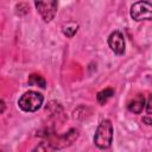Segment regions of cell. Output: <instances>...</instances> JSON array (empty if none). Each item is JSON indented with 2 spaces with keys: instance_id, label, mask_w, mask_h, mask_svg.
<instances>
[{
  "instance_id": "6da1fadb",
  "label": "cell",
  "mask_w": 152,
  "mask_h": 152,
  "mask_svg": "<svg viewBox=\"0 0 152 152\" xmlns=\"http://www.w3.org/2000/svg\"><path fill=\"white\" fill-rule=\"evenodd\" d=\"M112 139H113V125L108 119L102 120L96 128L94 135V144L99 148L104 150L110 146Z\"/></svg>"
},
{
  "instance_id": "7a4b0ae2",
  "label": "cell",
  "mask_w": 152,
  "mask_h": 152,
  "mask_svg": "<svg viewBox=\"0 0 152 152\" xmlns=\"http://www.w3.org/2000/svg\"><path fill=\"white\" fill-rule=\"evenodd\" d=\"M43 101L44 97L40 93L28 90L24 95H21V97L18 101V104L24 112H36L42 107Z\"/></svg>"
},
{
  "instance_id": "3957f363",
  "label": "cell",
  "mask_w": 152,
  "mask_h": 152,
  "mask_svg": "<svg viewBox=\"0 0 152 152\" xmlns=\"http://www.w3.org/2000/svg\"><path fill=\"white\" fill-rule=\"evenodd\" d=\"M131 17L135 21L151 20V18H152V5L147 1L134 2L131 7Z\"/></svg>"
},
{
  "instance_id": "277c9868",
  "label": "cell",
  "mask_w": 152,
  "mask_h": 152,
  "mask_svg": "<svg viewBox=\"0 0 152 152\" xmlns=\"http://www.w3.org/2000/svg\"><path fill=\"white\" fill-rule=\"evenodd\" d=\"M34 6L39 14L42 15L44 21H51L57 12V1L49 0V1H36Z\"/></svg>"
},
{
  "instance_id": "5b68a950",
  "label": "cell",
  "mask_w": 152,
  "mask_h": 152,
  "mask_svg": "<svg viewBox=\"0 0 152 152\" xmlns=\"http://www.w3.org/2000/svg\"><path fill=\"white\" fill-rule=\"evenodd\" d=\"M77 137H78L77 129L72 128V129H70L69 132H66V133H64V134H62V135H58L55 140H52V141L50 142V145H51L52 148H63V147H65V146L71 145V144L77 139Z\"/></svg>"
},
{
  "instance_id": "8992f818",
  "label": "cell",
  "mask_w": 152,
  "mask_h": 152,
  "mask_svg": "<svg viewBox=\"0 0 152 152\" xmlns=\"http://www.w3.org/2000/svg\"><path fill=\"white\" fill-rule=\"evenodd\" d=\"M108 45L116 55H124L125 52V39L121 32L114 31L108 37Z\"/></svg>"
},
{
  "instance_id": "52a82bcc",
  "label": "cell",
  "mask_w": 152,
  "mask_h": 152,
  "mask_svg": "<svg viewBox=\"0 0 152 152\" xmlns=\"http://www.w3.org/2000/svg\"><path fill=\"white\" fill-rule=\"evenodd\" d=\"M145 107V99L142 95H138L133 101L128 103V109L134 114H140Z\"/></svg>"
},
{
  "instance_id": "ba28073f",
  "label": "cell",
  "mask_w": 152,
  "mask_h": 152,
  "mask_svg": "<svg viewBox=\"0 0 152 152\" xmlns=\"http://www.w3.org/2000/svg\"><path fill=\"white\" fill-rule=\"evenodd\" d=\"M113 95H114V89L107 88V89H103V90L99 91L97 95H96V99H97V102L100 104H104Z\"/></svg>"
},
{
  "instance_id": "9c48e42d",
  "label": "cell",
  "mask_w": 152,
  "mask_h": 152,
  "mask_svg": "<svg viewBox=\"0 0 152 152\" xmlns=\"http://www.w3.org/2000/svg\"><path fill=\"white\" fill-rule=\"evenodd\" d=\"M77 30H78V25H77L76 23H74V21H70V23H68L66 25L63 26L62 32L64 33V36L71 38V37H74V36L76 34Z\"/></svg>"
},
{
  "instance_id": "30bf717a",
  "label": "cell",
  "mask_w": 152,
  "mask_h": 152,
  "mask_svg": "<svg viewBox=\"0 0 152 152\" xmlns=\"http://www.w3.org/2000/svg\"><path fill=\"white\" fill-rule=\"evenodd\" d=\"M28 84H30V86H38V87H40V88H45L46 82H45V80H44L40 75L32 74V75L28 77Z\"/></svg>"
},
{
  "instance_id": "8fae6325",
  "label": "cell",
  "mask_w": 152,
  "mask_h": 152,
  "mask_svg": "<svg viewBox=\"0 0 152 152\" xmlns=\"http://www.w3.org/2000/svg\"><path fill=\"white\" fill-rule=\"evenodd\" d=\"M52 147H51V145H50V142H48V141H42V142H39L34 148H33V151L32 152H52Z\"/></svg>"
},
{
  "instance_id": "7c38bea8",
  "label": "cell",
  "mask_w": 152,
  "mask_h": 152,
  "mask_svg": "<svg viewBox=\"0 0 152 152\" xmlns=\"http://www.w3.org/2000/svg\"><path fill=\"white\" fill-rule=\"evenodd\" d=\"M151 104H152V99L150 96L147 100V103H146V112H147V115H150V116H151Z\"/></svg>"
},
{
  "instance_id": "4fadbf2b",
  "label": "cell",
  "mask_w": 152,
  "mask_h": 152,
  "mask_svg": "<svg viewBox=\"0 0 152 152\" xmlns=\"http://www.w3.org/2000/svg\"><path fill=\"white\" fill-rule=\"evenodd\" d=\"M5 108H6V104H5V102H4L2 100H0V113H2V112L5 110Z\"/></svg>"
},
{
  "instance_id": "5bb4252c",
  "label": "cell",
  "mask_w": 152,
  "mask_h": 152,
  "mask_svg": "<svg viewBox=\"0 0 152 152\" xmlns=\"http://www.w3.org/2000/svg\"><path fill=\"white\" fill-rule=\"evenodd\" d=\"M142 120H144V121L146 122V125H151V124H152V121H151V118H150V115H147V116H146V118H144Z\"/></svg>"
}]
</instances>
